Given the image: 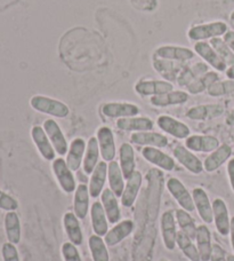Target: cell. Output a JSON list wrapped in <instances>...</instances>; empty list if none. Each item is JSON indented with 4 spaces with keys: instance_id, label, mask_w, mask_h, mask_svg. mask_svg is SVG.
<instances>
[{
    "instance_id": "1",
    "label": "cell",
    "mask_w": 234,
    "mask_h": 261,
    "mask_svg": "<svg viewBox=\"0 0 234 261\" xmlns=\"http://www.w3.org/2000/svg\"><path fill=\"white\" fill-rule=\"evenodd\" d=\"M30 106L38 113L55 118H67L70 115V108L67 103L46 95H34L30 99Z\"/></svg>"
},
{
    "instance_id": "2",
    "label": "cell",
    "mask_w": 234,
    "mask_h": 261,
    "mask_svg": "<svg viewBox=\"0 0 234 261\" xmlns=\"http://www.w3.org/2000/svg\"><path fill=\"white\" fill-rule=\"evenodd\" d=\"M228 31V27L223 21H214L192 27L187 31V37L192 41H207L223 37Z\"/></svg>"
},
{
    "instance_id": "3",
    "label": "cell",
    "mask_w": 234,
    "mask_h": 261,
    "mask_svg": "<svg viewBox=\"0 0 234 261\" xmlns=\"http://www.w3.org/2000/svg\"><path fill=\"white\" fill-rule=\"evenodd\" d=\"M51 170L56 178V181L60 185L61 189L67 194H72L76 192L77 184L74 179L73 171L68 166L67 162L62 157L55 158L51 163Z\"/></svg>"
},
{
    "instance_id": "4",
    "label": "cell",
    "mask_w": 234,
    "mask_h": 261,
    "mask_svg": "<svg viewBox=\"0 0 234 261\" xmlns=\"http://www.w3.org/2000/svg\"><path fill=\"white\" fill-rule=\"evenodd\" d=\"M167 189L169 194L172 196L177 204L180 205L182 208H184L187 212H193L195 210L193 197L192 194L187 190V188L182 182L180 179L177 178H170L167 181Z\"/></svg>"
},
{
    "instance_id": "5",
    "label": "cell",
    "mask_w": 234,
    "mask_h": 261,
    "mask_svg": "<svg viewBox=\"0 0 234 261\" xmlns=\"http://www.w3.org/2000/svg\"><path fill=\"white\" fill-rule=\"evenodd\" d=\"M176 218L175 211L168 210L163 212L160 219V230L163 241V245L168 251H174L176 248V239H177V229H176Z\"/></svg>"
},
{
    "instance_id": "6",
    "label": "cell",
    "mask_w": 234,
    "mask_h": 261,
    "mask_svg": "<svg viewBox=\"0 0 234 261\" xmlns=\"http://www.w3.org/2000/svg\"><path fill=\"white\" fill-rule=\"evenodd\" d=\"M101 111L107 118L120 119L137 116L140 109L137 105L130 102H107L102 106Z\"/></svg>"
},
{
    "instance_id": "7",
    "label": "cell",
    "mask_w": 234,
    "mask_h": 261,
    "mask_svg": "<svg viewBox=\"0 0 234 261\" xmlns=\"http://www.w3.org/2000/svg\"><path fill=\"white\" fill-rule=\"evenodd\" d=\"M193 50L209 67L216 70L217 72H225L228 68L227 64L224 62V60L213 48L209 41H198V43L194 44Z\"/></svg>"
},
{
    "instance_id": "8",
    "label": "cell",
    "mask_w": 234,
    "mask_h": 261,
    "mask_svg": "<svg viewBox=\"0 0 234 261\" xmlns=\"http://www.w3.org/2000/svg\"><path fill=\"white\" fill-rule=\"evenodd\" d=\"M43 127L45 129V132L47 133V135H48V138L50 140L51 144H53L56 153L60 156L67 155L69 150V143L58 123L54 119L48 118L44 122Z\"/></svg>"
},
{
    "instance_id": "9",
    "label": "cell",
    "mask_w": 234,
    "mask_h": 261,
    "mask_svg": "<svg viewBox=\"0 0 234 261\" xmlns=\"http://www.w3.org/2000/svg\"><path fill=\"white\" fill-rule=\"evenodd\" d=\"M157 125L162 132L171 135L176 139L186 140L191 135V129L187 125L181 120L168 115L159 116L157 119Z\"/></svg>"
},
{
    "instance_id": "10",
    "label": "cell",
    "mask_w": 234,
    "mask_h": 261,
    "mask_svg": "<svg viewBox=\"0 0 234 261\" xmlns=\"http://www.w3.org/2000/svg\"><path fill=\"white\" fill-rule=\"evenodd\" d=\"M172 155H174L175 160L192 174L196 175L204 171L203 162H201L200 158L195 156L193 151H191L185 146H181V144L176 146L172 150Z\"/></svg>"
},
{
    "instance_id": "11",
    "label": "cell",
    "mask_w": 234,
    "mask_h": 261,
    "mask_svg": "<svg viewBox=\"0 0 234 261\" xmlns=\"http://www.w3.org/2000/svg\"><path fill=\"white\" fill-rule=\"evenodd\" d=\"M153 69L160 74V76L167 82H177L180 73L182 72L187 63L184 62H176L170 61V60L158 58L156 55H153L152 60Z\"/></svg>"
},
{
    "instance_id": "12",
    "label": "cell",
    "mask_w": 234,
    "mask_h": 261,
    "mask_svg": "<svg viewBox=\"0 0 234 261\" xmlns=\"http://www.w3.org/2000/svg\"><path fill=\"white\" fill-rule=\"evenodd\" d=\"M96 139L100 146V152L103 161L110 163L114 161L116 156V147L114 141V134L107 126H102L97 129Z\"/></svg>"
},
{
    "instance_id": "13",
    "label": "cell",
    "mask_w": 234,
    "mask_h": 261,
    "mask_svg": "<svg viewBox=\"0 0 234 261\" xmlns=\"http://www.w3.org/2000/svg\"><path fill=\"white\" fill-rule=\"evenodd\" d=\"M174 91L172 83L167 82L165 79H148V81H139L135 85V92L140 96H156L165 93Z\"/></svg>"
},
{
    "instance_id": "14",
    "label": "cell",
    "mask_w": 234,
    "mask_h": 261,
    "mask_svg": "<svg viewBox=\"0 0 234 261\" xmlns=\"http://www.w3.org/2000/svg\"><path fill=\"white\" fill-rule=\"evenodd\" d=\"M142 156L150 164L159 167L160 170L170 172L175 169V160L168 153L163 152L160 148L144 147L142 149Z\"/></svg>"
},
{
    "instance_id": "15",
    "label": "cell",
    "mask_w": 234,
    "mask_h": 261,
    "mask_svg": "<svg viewBox=\"0 0 234 261\" xmlns=\"http://www.w3.org/2000/svg\"><path fill=\"white\" fill-rule=\"evenodd\" d=\"M154 55L158 58L170 60V61L176 62H184L187 63L191 60L195 58V52L193 49L182 47V46H174V45H165L160 46L156 49Z\"/></svg>"
},
{
    "instance_id": "16",
    "label": "cell",
    "mask_w": 234,
    "mask_h": 261,
    "mask_svg": "<svg viewBox=\"0 0 234 261\" xmlns=\"http://www.w3.org/2000/svg\"><path fill=\"white\" fill-rule=\"evenodd\" d=\"M221 146L219 140L214 135L194 134L185 140V147L194 152L210 153Z\"/></svg>"
},
{
    "instance_id": "17",
    "label": "cell",
    "mask_w": 234,
    "mask_h": 261,
    "mask_svg": "<svg viewBox=\"0 0 234 261\" xmlns=\"http://www.w3.org/2000/svg\"><path fill=\"white\" fill-rule=\"evenodd\" d=\"M31 138L34 141L35 146L38 149L39 153L45 161H51L53 162L56 157V151L51 144L48 135L45 132L43 126L39 125H35L31 128Z\"/></svg>"
},
{
    "instance_id": "18",
    "label": "cell",
    "mask_w": 234,
    "mask_h": 261,
    "mask_svg": "<svg viewBox=\"0 0 234 261\" xmlns=\"http://www.w3.org/2000/svg\"><path fill=\"white\" fill-rule=\"evenodd\" d=\"M213 216L215 227L222 236L230 234L231 218L226 203L222 198H215L213 202Z\"/></svg>"
},
{
    "instance_id": "19",
    "label": "cell",
    "mask_w": 234,
    "mask_h": 261,
    "mask_svg": "<svg viewBox=\"0 0 234 261\" xmlns=\"http://www.w3.org/2000/svg\"><path fill=\"white\" fill-rule=\"evenodd\" d=\"M192 197H193L194 206L199 217L206 225H210L214 222L213 216V203L210 202L208 194L202 188H194L192 190Z\"/></svg>"
},
{
    "instance_id": "20",
    "label": "cell",
    "mask_w": 234,
    "mask_h": 261,
    "mask_svg": "<svg viewBox=\"0 0 234 261\" xmlns=\"http://www.w3.org/2000/svg\"><path fill=\"white\" fill-rule=\"evenodd\" d=\"M130 142L136 146L166 148L169 143V140L161 133L153 132V130H145V132H134L130 135Z\"/></svg>"
},
{
    "instance_id": "21",
    "label": "cell",
    "mask_w": 234,
    "mask_h": 261,
    "mask_svg": "<svg viewBox=\"0 0 234 261\" xmlns=\"http://www.w3.org/2000/svg\"><path fill=\"white\" fill-rule=\"evenodd\" d=\"M232 147L230 144H221L216 150L209 153L208 157H206L203 161V169L208 173H214L219 167L225 164L226 162L231 160L232 157Z\"/></svg>"
},
{
    "instance_id": "22",
    "label": "cell",
    "mask_w": 234,
    "mask_h": 261,
    "mask_svg": "<svg viewBox=\"0 0 234 261\" xmlns=\"http://www.w3.org/2000/svg\"><path fill=\"white\" fill-rule=\"evenodd\" d=\"M143 184V175L139 171H135L133 175L127 179L124 193L121 195V205L125 207H132L136 202V198Z\"/></svg>"
},
{
    "instance_id": "23",
    "label": "cell",
    "mask_w": 234,
    "mask_h": 261,
    "mask_svg": "<svg viewBox=\"0 0 234 261\" xmlns=\"http://www.w3.org/2000/svg\"><path fill=\"white\" fill-rule=\"evenodd\" d=\"M135 225L132 220H124V221H119L118 223H115L113 228L109 229V231L106 232V235L104 236V241L107 246H115L119 243H121L125 239H127L128 236L132 235V232L134 231Z\"/></svg>"
},
{
    "instance_id": "24",
    "label": "cell",
    "mask_w": 234,
    "mask_h": 261,
    "mask_svg": "<svg viewBox=\"0 0 234 261\" xmlns=\"http://www.w3.org/2000/svg\"><path fill=\"white\" fill-rule=\"evenodd\" d=\"M86 146L87 142L82 138L73 139L71 143L69 144V150L65 162H67V164L71 169V171L77 172L81 167L83 157H85Z\"/></svg>"
},
{
    "instance_id": "25",
    "label": "cell",
    "mask_w": 234,
    "mask_h": 261,
    "mask_svg": "<svg viewBox=\"0 0 234 261\" xmlns=\"http://www.w3.org/2000/svg\"><path fill=\"white\" fill-rule=\"evenodd\" d=\"M116 127L125 132H145L154 128V123L151 118L143 116H134V117L116 119Z\"/></svg>"
},
{
    "instance_id": "26",
    "label": "cell",
    "mask_w": 234,
    "mask_h": 261,
    "mask_svg": "<svg viewBox=\"0 0 234 261\" xmlns=\"http://www.w3.org/2000/svg\"><path fill=\"white\" fill-rule=\"evenodd\" d=\"M101 203L106 213L107 220L111 225L118 223L121 219V211L118 202V197L110 188H105L101 194Z\"/></svg>"
},
{
    "instance_id": "27",
    "label": "cell",
    "mask_w": 234,
    "mask_h": 261,
    "mask_svg": "<svg viewBox=\"0 0 234 261\" xmlns=\"http://www.w3.org/2000/svg\"><path fill=\"white\" fill-rule=\"evenodd\" d=\"M91 198L90 188L87 185L80 184L77 186L73 198V212L80 220H83L88 216Z\"/></svg>"
},
{
    "instance_id": "28",
    "label": "cell",
    "mask_w": 234,
    "mask_h": 261,
    "mask_svg": "<svg viewBox=\"0 0 234 261\" xmlns=\"http://www.w3.org/2000/svg\"><path fill=\"white\" fill-rule=\"evenodd\" d=\"M107 180V163L101 161L93 171L90 179V194L92 198L100 197L104 190V186Z\"/></svg>"
},
{
    "instance_id": "29",
    "label": "cell",
    "mask_w": 234,
    "mask_h": 261,
    "mask_svg": "<svg viewBox=\"0 0 234 261\" xmlns=\"http://www.w3.org/2000/svg\"><path fill=\"white\" fill-rule=\"evenodd\" d=\"M79 219L74 212H67L63 217V226L65 234L69 241L74 245H81L83 242V234Z\"/></svg>"
},
{
    "instance_id": "30",
    "label": "cell",
    "mask_w": 234,
    "mask_h": 261,
    "mask_svg": "<svg viewBox=\"0 0 234 261\" xmlns=\"http://www.w3.org/2000/svg\"><path fill=\"white\" fill-rule=\"evenodd\" d=\"M119 165L126 180L129 179L136 171L135 150L132 144L128 142H124L119 148Z\"/></svg>"
},
{
    "instance_id": "31",
    "label": "cell",
    "mask_w": 234,
    "mask_h": 261,
    "mask_svg": "<svg viewBox=\"0 0 234 261\" xmlns=\"http://www.w3.org/2000/svg\"><path fill=\"white\" fill-rule=\"evenodd\" d=\"M190 99L189 93L185 91H171L165 93V94L151 96L150 103L159 108H165V107L170 106H180L184 105Z\"/></svg>"
},
{
    "instance_id": "32",
    "label": "cell",
    "mask_w": 234,
    "mask_h": 261,
    "mask_svg": "<svg viewBox=\"0 0 234 261\" xmlns=\"http://www.w3.org/2000/svg\"><path fill=\"white\" fill-rule=\"evenodd\" d=\"M224 108L221 105H200L187 110L186 117L192 120H208L223 115Z\"/></svg>"
},
{
    "instance_id": "33",
    "label": "cell",
    "mask_w": 234,
    "mask_h": 261,
    "mask_svg": "<svg viewBox=\"0 0 234 261\" xmlns=\"http://www.w3.org/2000/svg\"><path fill=\"white\" fill-rule=\"evenodd\" d=\"M209 71V65L206 62H196L193 65L187 64L186 67L182 70L179 78H177V84L179 86L186 88L187 86L195 82L196 79L202 77L204 73Z\"/></svg>"
},
{
    "instance_id": "34",
    "label": "cell",
    "mask_w": 234,
    "mask_h": 261,
    "mask_svg": "<svg viewBox=\"0 0 234 261\" xmlns=\"http://www.w3.org/2000/svg\"><path fill=\"white\" fill-rule=\"evenodd\" d=\"M91 222L93 230L96 235L104 237L109 231V220H107L106 213L103 208V205L100 202H94L91 207Z\"/></svg>"
},
{
    "instance_id": "35",
    "label": "cell",
    "mask_w": 234,
    "mask_h": 261,
    "mask_svg": "<svg viewBox=\"0 0 234 261\" xmlns=\"http://www.w3.org/2000/svg\"><path fill=\"white\" fill-rule=\"evenodd\" d=\"M195 241L201 261H210V257H212L213 252V243L212 232H210L207 225L198 226Z\"/></svg>"
},
{
    "instance_id": "36",
    "label": "cell",
    "mask_w": 234,
    "mask_h": 261,
    "mask_svg": "<svg viewBox=\"0 0 234 261\" xmlns=\"http://www.w3.org/2000/svg\"><path fill=\"white\" fill-rule=\"evenodd\" d=\"M107 180L110 189L115 194L116 197H121L125 189V176L118 162L112 161L107 163Z\"/></svg>"
},
{
    "instance_id": "37",
    "label": "cell",
    "mask_w": 234,
    "mask_h": 261,
    "mask_svg": "<svg viewBox=\"0 0 234 261\" xmlns=\"http://www.w3.org/2000/svg\"><path fill=\"white\" fill-rule=\"evenodd\" d=\"M100 146H98V141L96 137H92L87 141L85 157H83L82 162V170L85 171L86 174H92L93 171L100 163Z\"/></svg>"
},
{
    "instance_id": "38",
    "label": "cell",
    "mask_w": 234,
    "mask_h": 261,
    "mask_svg": "<svg viewBox=\"0 0 234 261\" xmlns=\"http://www.w3.org/2000/svg\"><path fill=\"white\" fill-rule=\"evenodd\" d=\"M5 232H6L7 241L13 244H18L21 242L22 237V228H21V220L18 214L15 211L7 212L5 216L4 220Z\"/></svg>"
},
{
    "instance_id": "39",
    "label": "cell",
    "mask_w": 234,
    "mask_h": 261,
    "mask_svg": "<svg viewBox=\"0 0 234 261\" xmlns=\"http://www.w3.org/2000/svg\"><path fill=\"white\" fill-rule=\"evenodd\" d=\"M175 218L177 225L180 226L181 230L184 232L192 240H195L196 235V229H198V226L194 221V219L191 217L190 212L185 211L184 208H177L175 211Z\"/></svg>"
},
{
    "instance_id": "40",
    "label": "cell",
    "mask_w": 234,
    "mask_h": 261,
    "mask_svg": "<svg viewBox=\"0 0 234 261\" xmlns=\"http://www.w3.org/2000/svg\"><path fill=\"white\" fill-rule=\"evenodd\" d=\"M176 245L179 246L180 250L190 261H201L196 244H194L193 240L185 235L182 230L177 232Z\"/></svg>"
},
{
    "instance_id": "41",
    "label": "cell",
    "mask_w": 234,
    "mask_h": 261,
    "mask_svg": "<svg viewBox=\"0 0 234 261\" xmlns=\"http://www.w3.org/2000/svg\"><path fill=\"white\" fill-rule=\"evenodd\" d=\"M88 246H90L93 261H110L109 250L105 241L98 235H92L88 240Z\"/></svg>"
},
{
    "instance_id": "42",
    "label": "cell",
    "mask_w": 234,
    "mask_h": 261,
    "mask_svg": "<svg viewBox=\"0 0 234 261\" xmlns=\"http://www.w3.org/2000/svg\"><path fill=\"white\" fill-rule=\"evenodd\" d=\"M219 81V74L216 71H208L207 73H204L202 77H200L199 79H196L195 82L190 84L189 86L186 87V91L189 94H200L204 91L208 90L209 86H212L214 83H216Z\"/></svg>"
},
{
    "instance_id": "43",
    "label": "cell",
    "mask_w": 234,
    "mask_h": 261,
    "mask_svg": "<svg viewBox=\"0 0 234 261\" xmlns=\"http://www.w3.org/2000/svg\"><path fill=\"white\" fill-rule=\"evenodd\" d=\"M209 43L213 46V48L216 50L219 57L224 60V62L227 64V67L234 64V53L232 52L231 48L228 47L222 37L209 40Z\"/></svg>"
},
{
    "instance_id": "44",
    "label": "cell",
    "mask_w": 234,
    "mask_h": 261,
    "mask_svg": "<svg viewBox=\"0 0 234 261\" xmlns=\"http://www.w3.org/2000/svg\"><path fill=\"white\" fill-rule=\"evenodd\" d=\"M207 93L213 97L232 94V93H234V81L227 79V81H218L214 83L212 86L208 87Z\"/></svg>"
},
{
    "instance_id": "45",
    "label": "cell",
    "mask_w": 234,
    "mask_h": 261,
    "mask_svg": "<svg viewBox=\"0 0 234 261\" xmlns=\"http://www.w3.org/2000/svg\"><path fill=\"white\" fill-rule=\"evenodd\" d=\"M61 252H62L64 261H82L81 255L77 249V245H74L70 241L62 245Z\"/></svg>"
},
{
    "instance_id": "46",
    "label": "cell",
    "mask_w": 234,
    "mask_h": 261,
    "mask_svg": "<svg viewBox=\"0 0 234 261\" xmlns=\"http://www.w3.org/2000/svg\"><path fill=\"white\" fill-rule=\"evenodd\" d=\"M18 208V202L13 197V196L8 195L7 193L0 190V210H4L6 212L16 211Z\"/></svg>"
},
{
    "instance_id": "47",
    "label": "cell",
    "mask_w": 234,
    "mask_h": 261,
    "mask_svg": "<svg viewBox=\"0 0 234 261\" xmlns=\"http://www.w3.org/2000/svg\"><path fill=\"white\" fill-rule=\"evenodd\" d=\"M2 257L4 261H21L15 244L7 242L2 246Z\"/></svg>"
},
{
    "instance_id": "48",
    "label": "cell",
    "mask_w": 234,
    "mask_h": 261,
    "mask_svg": "<svg viewBox=\"0 0 234 261\" xmlns=\"http://www.w3.org/2000/svg\"><path fill=\"white\" fill-rule=\"evenodd\" d=\"M132 4L139 11H153L157 6V0H132Z\"/></svg>"
},
{
    "instance_id": "49",
    "label": "cell",
    "mask_w": 234,
    "mask_h": 261,
    "mask_svg": "<svg viewBox=\"0 0 234 261\" xmlns=\"http://www.w3.org/2000/svg\"><path fill=\"white\" fill-rule=\"evenodd\" d=\"M210 261H227L226 251L219 244H213V252Z\"/></svg>"
},
{
    "instance_id": "50",
    "label": "cell",
    "mask_w": 234,
    "mask_h": 261,
    "mask_svg": "<svg viewBox=\"0 0 234 261\" xmlns=\"http://www.w3.org/2000/svg\"><path fill=\"white\" fill-rule=\"evenodd\" d=\"M226 172H227V176L228 180H230V185L231 188L234 193V157L231 158L230 161L227 162V167H226Z\"/></svg>"
},
{
    "instance_id": "51",
    "label": "cell",
    "mask_w": 234,
    "mask_h": 261,
    "mask_svg": "<svg viewBox=\"0 0 234 261\" xmlns=\"http://www.w3.org/2000/svg\"><path fill=\"white\" fill-rule=\"evenodd\" d=\"M223 39L227 44L228 47L231 48L232 52L234 53V31L228 30L226 34L223 36Z\"/></svg>"
},
{
    "instance_id": "52",
    "label": "cell",
    "mask_w": 234,
    "mask_h": 261,
    "mask_svg": "<svg viewBox=\"0 0 234 261\" xmlns=\"http://www.w3.org/2000/svg\"><path fill=\"white\" fill-rule=\"evenodd\" d=\"M230 236H231V245L234 252V216L231 218V226H230Z\"/></svg>"
},
{
    "instance_id": "53",
    "label": "cell",
    "mask_w": 234,
    "mask_h": 261,
    "mask_svg": "<svg viewBox=\"0 0 234 261\" xmlns=\"http://www.w3.org/2000/svg\"><path fill=\"white\" fill-rule=\"evenodd\" d=\"M225 74H226L227 79H231V81H234V64L230 65V67L226 69Z\"/></svg>"
},
{
    "instance_id": "54",
    "label": "cell",
    "mask_w": 234,
    "mask_h": 261,
    "mask_svg": "<svg viewBox=\"0 0 234 261\" xmlns=\"http://www.w3.org/2000/svg\"><path fill=\"white\" fill-rule=\"evenodd\" d=\"M227 261H234V254H227Z\"/></svg>"
},
{
    "instance_id": "55",
    "label": "cell",
    "mask_w": 234,
    "mask_h": 261,
    "mask_svg": "<svg viewBox=\"0 0 234 261\" xmlns=\"http://www.w3.org/2000/svg\"><path fill=\"white\" fill-rule=\"evenodd\" d=\"M231 20H232V21H234V12L232 13V15H231Z\"/></svg>"
},
{
    "instance_id": "56",
    "label": "cell",
    "mask_w": 234,
    "mask_h": 261,
    "mask_svg": "<svg viewBox=\"0 0 234 261\" xmlns=\"http://www.w3.org/2000/svg\"><path fill=\"white\" fill-rule=\"evenodd\" d=\"M161 261H168V260H161Z\"/></svg>"
}]
</instances>
